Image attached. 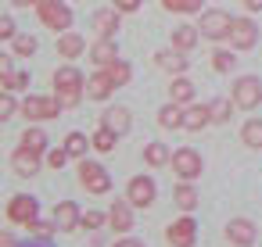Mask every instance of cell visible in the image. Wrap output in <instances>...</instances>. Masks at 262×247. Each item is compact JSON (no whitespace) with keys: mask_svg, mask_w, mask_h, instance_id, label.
<instances>
[{"mask_svg":"<svg viewBox=\"0 0 262 247\" xmlns=\"http://www.w3.org/2000/svg\"><path fill=\"white\" fill-rule=\"evenodd\" d=\"M51 83H54V93H58L61 108H76V104L83 101V93H86V76H83L76 65H61Z\"/></svg>","mask_w":262,"mask_h":247,"instance_id":"6da1fadb","label":"cell"},{"mask_svg":"<svg viewBox=\"0 0 262 247\" xmlns=\"http://www.w3.org/2000/svg\"><path fill=\"white\" fill-rule=\"evenodd\" d=\"M76 176H79V186H83L86 193H97V197H101V193L112 190V176H108V168H104L101 161H94V158H83Z\"/></svg>","mask_w":262,"mask_h":247,"instance_id":"7a4b0ae2","label":"cell"},{"mask_svg":"<svg viewBox=\"0 0 262 247\" xmlns=\"http://www.w3.org/2000/svg\"><path fill=\"white\" fill-rule=\"evenodd\" d=\"M36 15H40V22L47 26V29H54V33H69L72 29V8H65V0H40L36 4Z\"/></svg>","mask_w":262,"mask_h":247,"instance_id":"3957f363","label":"cell"},{"mask_svg":"<svg viewBox=\"0 0 262 247\" xmlns=\"http://www.w3.org/2000/svg\"><path fill=\"white\" fill-rule=\"evenodd\" d=\"M198 29H201V36H205V40H212V43H219V40H230V29H233V18H230V11H223V8H208V11L201 15V22H198Z\"/></svg>","mask_w":262,"mask_h":247,"instance_id":"277c9868","label":"cell"},{"mask_svg":"<svg viewBox=\"0 0 262 247\" xmlns=\"http://www.w3.org/2000/svg\"><path fill=\"white\" fill-rule=\"evenodd\" d=\"M230 97H233V104H237L241 111H255V108L262 104V79H258V76H241V79H233Z\"/></svg>","mask_w":262,"mask_h":247,"instance_id":"5b68a950","label":"cell"},{"mask_svg":"<svg viewBox=\"0 0 262 247\" xmlns=\"http://www.w3.org/2000/svg\"><path fill=\"white\" fill-rule=\"evenodd\" d=\"M58 111H61L58 93H54V97H26V101H22L26 122H51V118H58Z\"/></svg>","mask_w":262,"mask_h":247,"instance_id":"8992f818","label":"cell"},{"mask_svg":"<svg viewBox=\"0 0 262 247\" xmlns=\"http://www.w3.org/2000/svg\"><path fill=\"white\" fill-rule=\"evenodd\" d=\"M165 240H169V247H194L198 243V222H194V215L183 211L176 222H169Z\"/></svg>","mask_w":262,"mask_h":247,"instance_id":"52a82bcc","label":"cell"},{"mask_svg":"<svg viewBox=\"0 0 262 247\" xmlns=\"http://www.w3.org/2000/svg\"><path fill=\"white\" fill-rule=\"evenodd\" d=\"M169 165H172V172H176L180 179H190V183H194V179L201 176V168H205V161H201V154H198L194 147L172 151V161H169Z\"/></svg>","mask_w":262,"mask_h":247,"instance_id":"ba28073f","label":"cell"},{"mask_svg":"<svg viewBox=\"0 0 262 247\" xmlns=\"http://www.w3.org/2000/svg\"><path fill=\"white\" fill-rule=\"evenodd\" d=\"M43 161H47V154L43 151H33V147H22L18 143V151L11 154V168L22 176V179H33L40 168H43Z\"/></svg>","mask_w":262,"mask_h":247,"instance_id":"9c48e42d","label":"cell"},{"mask_svg":"<svg viewBox=\"0 0 262 247\" xmlns=\"http://www.w3.org/2000/svg\"><path fill=\"white\" fill-rule=\"evenodd\" d=\"M126 197H129V204H133V208H151V204H155V197H158V186H155V179H151V176H133V179H129V186H126Z\"/></svg>","mask_w":262,"mask_h":247,"instance_id":"30bf717a","label":"cell"},{"mask_svg":"<svg viewBox=\"0 0 262 247\" xmlns=\"http://www.w3.org/2000/svg\"><path fill=\"white\" fill-rule=\"evenodd\" d=\"M36 215H40L36 197H29V193H15V197L8 201V222H15V226H29Z\"/></svg>","mask_w":262,"mask_h":247,"instance_id":"8fae6325","label":"cell"},{"mask_svg":"<svg viewBox=\"0 0 262 247\" xmlns=\"http://www.w3.org/2000/svg\"><path fill=\"white\" fill-rule=\"evenodd\" d=\"M258 43V26L251 18H233V29H230V47L233 51H255Z\"/></svg>","mask_w":262,"mask_h":247,"instance_id":"7c38bea8","label":"cell"},{"mask_svg":"<svg viewBox=\"0 0 262 247\" xmlns=\"http://www.w3.org/2000/svg\"><path fill=\"white\" fill-rule=\"evenodd\" d=\"M108 229L115 236H126L133 229V204H129V197H122V201H115L108 208Z\"/></svg>","mask_w":262,"mask_h":247,"instance_id":"4fadbf2b","label":"cell"},{"mask_svg":"<svg viewBox=\"0 0 262 247\" xmlns=\"http://www.w3.org/2000/svg\"><path fill=\"white\" fill-rule=\"evenodd\" d=\"M255 236H258V229H255L251 218H230V222H226V240H230V247H251Z\"/></svg>","mask_w":262,"mask_h":247,"instance_id":"5bb4252c","label":"cell"},{"mask_svg":"<svg viewBox=\"0 0 262 247\" xmlns=\"http://www.w3.org/2000/svg\"><path fill=\"white\" fill-rule=\"evenodd\" d=\"M90 26H94L97 36H115L119 26H122V11H119V8H101V11H94Z\"/></svg>","mask_w":262,"mask_h":247,"instance_id":"9a60e30c","label":"cell"},{"mask_svg":"<svg viewBox=\"0 0 262 247\" xmlns=\"http://www.w3.org/2000/svg\"><path fill=\"white\" fill-rule=\"evenodd\" d=\"M212 104H187L183 108V129L187 133H201L205 126H212Z\"/></svg>","mask_w":262,"mask_h":247,"instance_id":"2e32d148","label":"cell"},{"mask_svg":"<svg viewBox=\"0 0 262 247\" xmlns=\"http://www.w3.org/2000/svg\"><path fill=\"white\" fill-rule=\"evenodd\" d=\"M115 58H119V43H115V36H97V43H90V61H94L97 68H108Z\"/></svg>","mask_w":262,"mask_h":247,"instance_id":"e0dca14e","label":"cell"},{"mask_svg":"<svg viewBox=\"0 0 262 247\" xmlns=\"http://www.w3.org/2000/svg\"><path fill=\"white\" fill-rule=\"evenodd\" d=\"M155 65L162 68V72H169V76H183L190 65H187V54L183 51H176V47H169V51H158L155 54Z\"/></svg>","mask_w":262,"mask_h":247,"instance_id":"ac0fdd59","label":"cell"},{"mask_svg":"<svg viewBox=\"0 0 262 247\" xmlns=\"http://www.w3.org/2000/svg\"><path fill=\"white\" fill-rule=\"evenodd\" d=\"M115 90H119V86L112 83V76H108L104 68H97V72L86 79V97H90V101H108Z\"/></svg>","mask_w":262,"mask_h":247,"instance_id":"d6986e66","label":"cell"},{"mask_svg":"<svg viewBox=\"0 0 262 247\" xmlns=\"http://www.w3.org/2000/svg\"><path fill=\"white\" fill-rule=\"evenodd\" d=\"M101 126H108V129H112V133H119V136H126V133L133 129V111H129V108H122V104H115V108H108V111H104Z\"/></svg>","mask_w":262,"mask_h":247,"instance_id":"ffe728a7","label":"cell"},{"mask_svg":"<svg viewBox=\"0 0 262 247\" xmlns=\"http://www.w3.org/2000/svg\"><path fill=\"white\" fill-rule=\"evenodd\" d=\"M79 218H83V211H79L76 201H61V204L54 208V222H58L61 233H76V229H79Z\"/></svg>","mask_w":262,"mask_h":247,"instance_id":"44dd1931","label":"cell"},{"mask_svg":"<svg viewBox=\"0 0 262 247\" xmlns=\"http://www.w3.org/2000/svg\"><path fill=\"white\" fill-rule=\"evenodd\" d=\"M83 51H86V40H83L79 33H72V29H69V33H58V54H61L65 61H76Z\"/></svg>","mask_w":262,"mask_h":247,"instance_id":"7402d4cb","label":"cell"},{"mask_svg":"<svg viewBox=\"0 0 262 247\" xmlns=\"http://www.w3.org/2000/svg\"><path fill=\"white\" fill-rule=\"evenodd\" d=\"M198 40H201V29H198V26H176V29H172V47L183 51V54H190V51L198 47Z\"/></svg>","mask_w":262,"mask_h":247,"instance_id":"603a6c76","label":"cell"},{"mask_svg":"<svg viewBox=\"0 0 262 247\" xmlns=\"http://www.w3.org/2000/svg\"><path fill=\"white\" fill-rule=\"evenodd\" d=\"M194 93H198V86L187 79V76H176L172 83H169V101H176V104H194Z\"/></svg>","mask_w":262,"mask_h":247,"instance_id":"cb8c5ba5","label":"cell"},{"mask_svg":"<svg viewBox=\"0 0 262 247\" xmlns=\"http://www.w3.org/2000/svg\"><path fill=\"white\" fill-rule=\"evenodd\" d=\"M119 140H122V136H119V133H112L108 126H97V129L90 133V143H94V151H97V154H112Z\"/></svg>","mask_w":262,"mask_h":247,"instance_id":"d4e9b609","label":"cell"},{"mask_svg":"<svg viewBox=\"0 0 262 247\" xmlns=\"http://www.w3.org/2000/svg\"><path fill=\"white\" fill-rule=\"evenodd\" d=\"M172 201H176V208L194 211V208H198V190H194V183H190V179H180L176 190H172Z\"/></svg>","mask_w":262,"mask_h":247,"instance_id":"484cf974","label":"cell"},{"mask_svg":"<svg viewBox=\"0 0 262 247\" xmlns=\"http://www.w3.org/2000/svg\"><path fill=\"white\" fill-rule=\"evenodd\" d=\"M241 143H244L248 151H262V118L241 122Z\"/></svg>","mask_w":262,"mask_h":247,"instance_id":"4316f807","label":"cell"},{"mask_svg":"<svg viewBox=\"0 0 262 247\" xmlns=\"http://www.w3.org/2000/svg\"><path fill=\"white\" fill-rule=\"evenodd\" d=\"M158 126H162V129H183V104L169 101V104L158 111Z\"/></svg>","mask_w":262,"mask_h":247,"instance_id":"83f0119b","label":"cell"},{"mask_svg":"<svg viewBox=\"0 0 262 247\" xmlns=\"http://www.w3.org/2000/svg\"><path fill=\"white\" fill-rule=\"evenodd\" d=\"M65 151H69L76 161H83V158H86V151H94V143H90V136H86V133H69V136H65Z\"/></svg>","mask_w":262,"mask_h":247,"instance_id":"f1b7e54d","label":"cell"},{"mask_svg":"<svg viewBox=\"0 0 262 247\" xmlns=\"http://www.w3.org/2000/svg\"><path fill=\"white\" fill-rule=\"evenodd\" d=\"M144 161H147L151 168H162V165H169V161H172V151H169L165 143H158V140H155V143H147V147H144Z\"/></svg>","mask_w":262,"mask_h":247,"instance_id":"f546056e","label":"cell"},{"mask_svg":"<svg viewBox=\"0 0 262 247\" xmlns=\"http://www.w3.org/2000/svg\"><path fill=\"white\" fill-rule=\"evenodd\" d=\"M104 72L112 76V83H115V86H129V83H133V68H129V61H122V58H115Z\"/></svg>","mask_w":262,"mask_h":247,"instance_id":"4dcf8cb0","label":"cell"},{"mask_svg":"<svg viewBox=\"0 0 262 247\" xmlns=\"http://www.w3.org/2000/svg\"><path fill=\"white\" fill-rule=\"evenodd\" d=\"M162 8L172 15H198L205 8V0H162Z\"/></svg>","mask_w":262,"mask_h":247,"instance_id":"1f68e13d","label":"cell"},{"mask_svg":"<svg viewBox=\"0 0 262 247\" xmlns=\"http://www.w3.org/2000/svg\"><path fill=\"white\" fill-rule=\"evenodd\" d=\"M22 147H33V151H43V154H47V133H43L40 126L22 129Z\"/></svg>","mask_w":262,"mask_h":247,"instance_id":"d6a6232c","label":"cell"},{"mask_svg":"<svg viewBox=\"0 0 262 247\" xmlns=\"http://www.w3.org/2000/svg\"><path fill=\"white\" fill-rule=\"evenodd\" d=\"M36 36H15L11 40V54H18V58H33L36 54Z\"/></svg>","mask_w":262,"mask_h":247,"instance_id":"836d02e7","label":"cell"},{"mask_svg":"<svg viewBox=\"0 0 262 247\" xmlns=\"http://www.w3.org/2000/svg\"><path fill=\"white\" fill-rule=\"evenodd\" d=\"M233 108H237L233 97H215V101H212V118H215V122H230Z\"/></svg>","mask_w":262,"mask_h":247,"instance_id":"e575fe53","label":"cell"},{"mask_svg":"<svg viewBox=\"0 0 262 247\" xmlns=\"http://www.w3.org/2000/svg\"><path fill=\"white\" fill-rule=\"evenodd\" d=\"M108 226V211H97V208H86L83 218H79V229H101Z\"/></svg>","mask_w":262,"mask_h":247,"instance_id":"d590c367","label":"cell"},{"mask_svg":"<svg viewBox=\"0 0 262 247\" xmlns=\"http://www.w3.org/2000/svg\"><path fill=\"white\" fill-rule=\"evenodd\" d=\"M26 229H29V236H36V240H51V236L58 233V222H54V218H51V222H40V218H33Z\"/></svg>","mask_w":262,"mask_h":247,"instance_id":"8d00e7d4","label":"cell"},{"mask_svg":"<svg viewBox=\"0 0 262 247\" xmlns=\"http://www.w3.org/2000/svg\"><path fill=\"white\" fill-rule=\"evenodd\" d=\"M15 111H18V101H15V90H0V118H4V122H8V118H11Z\"/></svg>","mask_w":262,"mask_h":247,"instance_id":"74e56055","label":"cell"},{"mask_svg":"<svg viewBox=\"0 0 262 247\" xmlns=\"http://www.w3.org/2000/svg\"><path fill=\"white\" fill-rule=\"evenodd\" d=\"M237 61H233V47L230 51H212V68L215 72H230Z\"/></svg>","mask_w":262,"mask_h":247,"instance_id":"f35d334b","label":"cell"},{"mask_svg":"<svg viewBox=\"0 0 262 247\" xmlns=\"http://www.w3.org/2000/svg\"><path fill=\"white\" fill-rule=\"evenodd\" d=\"M69 158H72V154H69V151H65V143H61L58 151H47V168H54V172H61Z\"/></svg>","mask_w":262,"mask_h":247,"instance_id":"ab89813d","label":"cell"},{"mask_svg":"<svg viewBox=\"0 0 262 247\" xmlns=\"http://www.w3.org/2000/svg\"><path fill=\"white\" fill-rule=\"evenodd\" d=\"M15 36H18V33H15V18L4 15V18H0V40H8V43H11Z\"/></svg>","mask_w":262,"mask_h":247,"instance_id":"60d3db41","label":"cell"},{"mask_svg":"<svg viewBox=\"0 0 262 247\" xmlns=\"http://www.w3.org/2000/svg\"><path fill=\"white\" fill-rule=\"evenodd\" d=\"M115 8L122 15H133V11H140V0H115Z\"/></svg>","mask_w":262,"mask_h":247,"instance_id":"b9f144b4","label":"cell"},{"mask_svg":"<svg viewBox=\"0 0 262 247\" xmlns=\"http://www.w3.org/2000/svg\"><path fill=\"white\" fill-rule=\"evenodd\" d=\"M112 247H144V243H140L137 236H122V240H115Z\"/></svg>","mask_w":262,"mask_h":247,"instance_id":"7bdbcfd3","label":"cell"},{"mask_svg":"<svg viewBox=\"0 0 262 247\" xmlns=\"http://www.w3.org/2000/svg\"><path fill=\"white\" fill-rule=\"evenodd\" d=\"M244 8H248L251 15H258V11H262V0H244Z\"/></svg>","mask_w":262,"mask_h":247,"instance_id":"ee69618b","label":"cell"},{"mask_svg":"<svg viewBox=\"0 0 262 247\" xmlns=\"http://www.w3.org/2000/svg\"><path fill=\"white\" fill-rule=\"evenodd\" d=\"M0 247H18V243H15V236H11V233H0Z\"/></svg>","mask_w":262,"mask_h":247,"instance_id":"f6af8a7d","label":"cell"},{"mask_svg":"<svg viewBox=\"0 0 262 247\" xmlns=\"http://www.w3.org/2000/svg\"><path fill=\"white\" fill-rule=\"evenodd\" d=\"M11 4H15V8H36L40 0H11Z\"/></svg>","mask_w":262,"mask_h":247,"instance_id":"bcb514c9","label":"cell"}]
</instances>
